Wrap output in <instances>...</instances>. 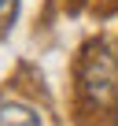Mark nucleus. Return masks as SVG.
<instances>
[{
    "instance_id": "1",
    "label": "nucleus",
    "mask_w": 118,
    "mask_h": 126,
    "mask_svg": "<svg viewBox=\"0 0 118 126\" xmlns=\"http://www.w3.org/2000/svg\"><path fill=\"white\" fill-rule=\"evenodd\" d=\"M81 93L92 108L118 111V59L103 45H92L81 59Z\"/></svg>"
},
{
    "instance_id": "2",
    "label": "nucleus",
    "mask_w": 118,
    "mask_h": 126,
    "mask_svg": "<svg viewBox=\"0 0 118 126\" xmlns=\"http://www.w3.org/2000/svg\"><path fill=\"white\" fill-rule=\"evenodd\" d=\"M0 126H44V119L33 108H26V104L0 100Z\"/></svg>"
},
{
    "instance_id": "3",
    "label": "nucleus",
    "mask_w": 118,
    "mask_h": 126,
    "mask_svg": "<svg viewBox=\"0 0 118 126\" xmlns=\"http://www.w3.org/2000/svg\"><path fill=\"white\" fill-rule=\"evenodd\" d=\"M11 11H15V0H0V22L11 19Z\"/></svg>"
}]
</instances>
